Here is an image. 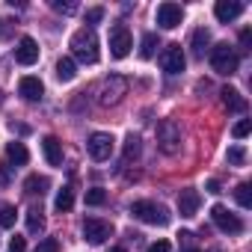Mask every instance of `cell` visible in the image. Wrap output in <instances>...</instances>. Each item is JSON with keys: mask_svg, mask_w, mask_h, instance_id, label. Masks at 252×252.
Returning <instances> with one entry per match:
<instances>
[{"mask_svg": "<svg viewBox=\"0 0 252 252\" xmlns=\"http://www.w3.org/2000/svg\"><path fill=\"white\" fill-rule=\"evenodd\" d=\"M71 60H80V63H86V65H95L98 63V36H95V30H89V27H83V30H77L74 36H71Z\"/></svg>", "mask_w": 252, "mask_h": 252, "instance_id": "obj_1", "label": "cell"}, {"mask_svg": "<svg viewBox=\"0 0 252 252\" xmlns=\"http://www.w3.org/2000/svg\"><path fill=\"white\" fill-rule=\"evenodd\" d=\"M131 214H134L140 222H146V225H169V214H166V208L158 205V202H149V199L134 202V205H131Z\"/></svg>", "mask_w": 252, "mask_h": 252, "instance_id": "obj_2", "label": "cell"}, {"mask_svg": "<svg viewBox=\"0 0 252 252\" xmlns=\"http://www.w3.org/2000/svg\"><path fill=\"white\" fill-rule=\"evenodd\" d=\"M125 95H128V80H125L122 74H110L101 89H98V104L101 107H116Z\"/></svg>", "mask_w": 252, "mask_h": 252, "instance_id": "obj_3", "label": "cell"}, {"mask_svg": "<svg viewBox=\"0 0 252 252\" xmlns=\"http://www.w3.org/2000/svg\"><path fill=\"white\" fill-rule=\"evenodd\" d=\"M158 146L163 155H175L181 149V128L175 125V119H160L158 122Z\"/></svg>", "mask_w": 252, "mask_h": 252, "instance_id": "obj_4", "label": "cell"}, {"mask_svg": "<svg viewBox=\"0 0 252 252\" xmlns=\"http://www.w3.org/2000/svg\"><path fill=\"white\" fill-rule=\"evenodd\" d=\"M237 54H234V48H228V45H217V48H211V65H214V71L217 74H225V77H231L234 71H237Z\"/></svg>", "mask_w": 252, "mask_h": 252, "instance_id": "obj_5", "label": "cell"}, {"mask_svg": "<svg viewBox=\"0 0 252 252\" xmlns=\"http://www.w3.org/2000/svg\"><path fill=\"white\" fill-rule=\"evenodd\" d=\"M131 48H134L131 30L125 27V24H113V27H110V54H113L116 60H125V57L131 54Z\"/></svg>", "mask_w": 252, "mask_h": 252, "instance_id": "obj_6", "label": "cell"}, {"mask_svg": "<svg viewBox=\"0 0 252 252\" xmlns=\"http://www.w3.org/2000/svg\"><path fill=\"white\" fill-rule=\"evenodd\" d=\"M211 220H214V225H217L220 231H225V234H240V231H243L240 217L231 214V211L222 208V205H214V208H211Z\"/></svg>", "mask_w": 252, "mask_h": 252, "instance_id": "obj_7", "label": "cell"}, {"mask_svg": "<svg viewBox=\"0 0 252 252\" xmlns=\"http://www.w3.org/2000/svg\"><path fill=\"white\" fill-rule=\"evenodd\" d=\"M113 143H116V140H113L110 134L95 131V134L86 140V152H89V158H92V160H98V163H101V160H107V158L113 155Z\"/></svg>", "mask_w": 252, "mask_h": 252, "instance_id": "obj_8", "label": "cell"}, {"mask_svg": "<svg viewBox=\"0 0 252 252\" xmlns=\"http://www.w3.org/2000/svg\"><path fill=\"white\" fill-rule=\"evenodd\" d=\"M83 237L92 243V246H101L107 237H113V225L107 220H98V217H89L83 222Z\"/></svg>", "mask_w": 252, "mask_h": 252, "instance_id": "obj_9", "label": "cell"}, {"mask_svg": "<svg viewBox=\"0 0 252 252\" xmlns=\"http://www.w3.org/2000/svg\"><path fill=\"white\" fill-rule=\"evenodd\" d=\"M158 27L160 30H175L181 21H184V9L178 6V3H172V0H166V3H160L158 6Z\"/></svg>", "mask_w": 252, "mask_h": 252, "instance_id": "obj_10", "label": "cell"}, {"mask_svg": "<svg viewBox=\"0 0 252 252\" xmlns=\"http://www.w3.org/2000/svg\"><path fill=\"white\" fill-rule=\"evenodd\" d=\"M160 65H163L166 74H181L184 65H187V57H184L181 45H166L163 54H160Z\"/></svg>", "mask_w": 252, "mask_h": 252, "instance_id": "obj_11", "label": "cell"}, {"mask_svg": "<svg viewBox=\"0 0 252 252\" xmlns=\"http://www.w3.org/2000/svg\"><path fill=\"white\" fill-rule=\"evenodd\" d=\"M15 63L18 65H36L39 63V45L33 36H21L15 45Z\"/></svg>", "mask_w": 252, "mask_h": 252, "instance_id": "obj_12", "label": "cell"}, {"mask_svg": "<svg viewBox=\"0 0 252 252\" xmlns=\"http://www.w3.org/2000/svg\"><path fill=\"white\" fill-rule=\"evenodd\" d=\"M199 205H202V196L196 190H181L178 193V214L184 220H193L199 214Z\"/></svg>", "mask_w": 252, "mask_h": 252, "instance_id": "obj_13", "label": "cell"}, {"mask_svg": "<svg viewBox=\"0 0 252 252\" xmlns=\"http://www.w3.org/2000/svg\"><path fill=\"white\" fill-rule=\"evenodd\" d=\"M240 12H243V3H240V0H217V6H214V15H217V21H222V24L234 21Z\"/></svg>", "mask_w": 252, "mask_h": 252, "instance_id": "obj_14", "label": "cell"}, {"mask_svg": "<svg viewBox=\"0 0 252 252\" xmlns=\"http://www.w3.org/2000/svg\"><path fill=\"white\" fill-rule=\"evenodd\" d=\"M18 92H21L27 101H42V95H45V83H42L39 77H21Z\"/></svg>", "mask_w": 252, "mask_h": 252, "instance_id": "obj_15", "label": "cell"}, {"mask_svg": "<svg viewBox=\"0 0 252 252\" xmlns=\"http://www.w3.org/2000/svg\"><path fill=\"white\" fill-rule=\"evenodd\" d=\"M42 155H45V160H48L51 166H60V163H63V143L48 134V137L42 140Z\"/></svg>", "mask_w": 252, "mask_h": 252, "instance_id": "obj_16", "label": "cell"}, {"mask_svg": "<svg viewBox=\"0 0 252 252\" xmlns=\"http://www.w3.org/2000/svg\"><path fill=\"white\" fill-rule=\"evenodd\" d=\"M222 104H225V110H231V113H246V98H243L237 89H231V86L222 89Z\"/></svg>", "mask_w": 252, "mask_h": 252, "instance_id": "obj_17", "label": "cell"}, {"mask_svg": "<svg viewBox=\"0 0 252 252\" xmlns=\"http://www.w3.org/2000/svg\"><path fill=\"white\" fill-rule=\"evenodd\" d=\"M74 74H77V63H74L71 57H60V60H57V80H60V83H71Z\"/></svg>", "mask_w": 252, "mask_h": 252, "instance_id": "obj_18", "label": "cell"}, {"mask_svg": "<svg viewBox=\"0 0 252 252\" xmlns=\"http://www.w3.org/2000/svg\"><path fill=\"white\" fill-rule=\"evenodd\" d=\"M190 48H193V54H196V57H205V51L211 48V33H208L205 27H199V30H193V39H190Z\"/></svg>", "mask_w": 252, "mask_h": 252, "instance_id": "obj_19", "label": "cell"}, {"mask_svg": "<svg viewBox=\"0 0 252 252\" xmlns=\"http://www.w3.org/2000/svg\"><path fill=\"white\" fill-rule=\"evenodd\" d=\"M6 158H9L12 163L24 166V163L30 160V152H27V146H24V143H18V140H15V143H9V146H6Z\"/></svg>", "mask_w": 252, "mask_h": 252, "instance_id": "obj_20", "label": "cell"}, {"mask_svg": "<svg viewBox=\"0 0 252 252\" xmlns=\"http://www.w3.org/2000/svg\"><path fill=\"white\" fill-rule=\"evenodd\" d=\"M48 187H51V181H48L45 175H30V178L24 181V190H27L30 196H45Z\"/></svg>", "mask_w": 252, "mask_h": 252, "instance_id": "obj_21", "label": "cell"}, {"mask_svg": "<svg viewBox=\"0 0 252 252\" xmlns=\"http://www.w3.org/2000/svg\"><path fill=\"white\" fill-rule=\"evenodd\" d=\"M158 48H160L158 33H146V36H143V42H140V57H143V60H152V57L158 54Z\"/></svg>", "mask_w": 252, "mask_h": 252, "instance_id": "obj_22", "label": "cell"}, {"mask_svg": "<svg viewBox=\"0 0 252 252\" xmlns=\"http://www.w3.org/2000/svg\"><path fill=\"white\" fill-rule=\"evenodd\" d=\"M71 205H74V190H71V187H63V190L57 193V199H54V208H57L60 214H68Z\"/></svg>", "mask_w": 252, "mask_h": 252, "instance_id": "obj_23", "label": "cell"}, {"mask_svg": "<svg viewBox=\"0 0 252 252\" xmlns=\"http://www.w3.org/2000/svg\"><path fill=\"white\" fill-rule=\"evenodd\" d=\"M27 231H30V234L45 231V217H42V208H30V211H27Z\"/></svg>", "mask_w": 252, "mask_h": 252, "instance_id": "obj_24", "label": "cell"}, {"mask_svg": "<svg viewBox=\"0 0 252 252\" xmlns=\"http://www.w3.org/2000/svg\"><path fill=\"white\" fill-rule=\"evenodd\" d=\"M15 205H9V202H0V228H12L15 225Z\"/></svg>", "mask_w": 252, "mask_h": 252, "instance_id": "obj_25", "label": "cell"}, {"mask_svg": "<svg viewBox=\"0 0 252 252\" xmlns=\"http://www.w3.org/2000/svg\"><path fill=\"white\" fill-rule=\"evenodd\" d=\"M234 199H237L240 208H252V187H249V184H237Z\"/></svg>", "mask_w": 252, "mask_h": 252, "instance_id": "obj_26", "label": "cell"}, {"mask_svg": "<svg viewBox=\"0 0 252 252\" xmlns=\"http://www.w3.org/2000/svg\"><path fill=\"white\" fill-rule=\"evenodd\" d=\"M137 155H140V137L128 134V140H125V160H134Z\"/></svg>", "mask_w": 252, "mask_h": 252, "instance_id": "obj_27", "label": "cell"}, {"mask_svg": "<svg viewBox=\"0 0 252 252\" xmlns=\"http://www.w3.org/2000/svg\"><path fill=\"white\" fill-rule=\"evenodd\" d=\"M225 158H228V163H234V166H243V163H246V149H243V146H231Z\"/></svg>", "mask_w": 252, "mask_h": 252, "instance_id": "obj_28", "label": "cell"}, {"mask_svg": "<svg viewBox=\"0 0 252 252\" xmlns=\"http://www.w3.org/2000/svg\"><path fill=\"white\" fill-rule=\"evenodd\" d=\"M104 202H107V193H104L101 187H92V190H86V205L98 208V205H104Z\"/></svg>", "mask_w": 252, "mask_h": 252, "instance_id": "obj_29", "label": "cell"}, {"mask_svg": "<svg viewBox=\"0 0 252 252\" xmlns=\"http://www.w3.org/2000/svg\"><path fill=\"white\" fill-rule=\"evenodd\" d=\"M51 6H54L57 12H63V15H74V12L80 9V6L74 3V0H54V3H51Z\"/></svg>", "mask_w": 252, "mask_h": 252, "instance_id": "obj_30", "label": "cell"}, {"mask_svg": "<svg viewBox=\"0 0 252 252\" xmlns=\"http://www.w3.org/2000/svg\"><path fill=\"white\" fill-rule=\"evenodd\" d=\"M33 252H60V240L57 237H45V240H39V246Z\"/></svg>", "mask_w": 252, "mask_h": 252, "instance_id": "obj_31", "label": "cell"}, {"mask_svg": "<svg viewBox=\"0 0 252 252\" xmlns=\"http://www.w3.org/2000/svg\"><path fill=\"white\" fill-rule=\"evenodd\" d=\"M249 128H252V125H249V119H243V122H237L234 128H231V134H234L237 140H243V137H249Z\"/></svg>", "mask_w": 252, "mask_h": 252, "instance_id": "obj_32", "label": "cell"}, {"mask_svg": "<svg viewBox=\"0 0 252 252\" xmlns=\"http://www.w3.org/2000/svg\"><path fill=\"white\" fill-rule=\"evenodd\" d=\"M104 18V9L101 6H92V9H86V24H89V30H92V24H98Z\"/></svg>", "mask_w": 252, "mask_h": 252, "instance_id": "obj_33", "label": "cell"}, {"mask_svg": "<svg viewBox=\"0 0 252 252\" xmlns=\"http://www.w3.org/2000/svg\"><path fill=\"white\" fill-rule=\"evenodd\" d=\"M9 252H27V240L24 237H12V243H9Z\"/></svg>", "mask_w": 252, "mask_h": 252, "instance_id": "obj_34", "label": "cell"}, {"mask_svg": "<svg viewBox=\"0 0 252 252\" xmlns=\"http://www.w3.org/2000/svg\"><path fill=\"white\" fill-rule=\"evenodd\" d=\"M9 181H12V178H9V166L0 163V187H9Z\"/></svg>", "mask_w": 252, "mask_h": 252, "instance_id": "obj_35", "label": "cell"}, {"mask_svg": "<svg viewBox=\"0 0 252 252\" xmlns=\"http://www.w3.org/2000/svg\"><path fill=\"white\" fill-rule=\"evenodd\" d=\"M205 190H208V193H214V196H217V193H222V184H220V181H217V178H211V181H208V184H205Z\"/></svg>", "mask_w": 252, "mask_h": 252, "instance_id": "obj_36", "label": "cell"}, {"mask_svg": "<svg viewBox=\"0 0 252 252\" xmlns=\"http://www.w3.org/2000/svg\"><path fill=\"white\" fill-rule=\"evenodd\" d=\"M149 252H169V240H158V243H152Z\"/></svg>", "mask_w": 252, "mask_h": 252, "instance_id": "obj_37", "label": "cell"}, {"mask_svg": "<svg viewBox=\"0 0 252 252\" xmlns=\"http://www.w3.org/2000/svg\"><path fill=\"white\" fill-rule=\"evenodd\" d=\"M9 33H12L9 21H3V18H0V39H9Z\"/></svg>", "mask_w": 252, "mask_h": 252, "instance_id": "obj_38", "label": "cell"}, {"mask_svg": "<svg viewBox=\"0 0 252 252\" xmlns=\"http://www.w3.org/2000/svg\"><path fill=\"white\" fill-rule=\"evenodd\" d=\"M240 42H243V45H249V42H252V33H249V30H243V33H240Z\"/></svg>", "mask_w": 252, "mask_h": 252, "instance_id": "obj_39", "label": "cell"}, {"mask_svg": "<svg viewBox=\"0 0 252 252\" xmlns=\"http://www.w3.org/2000/svg\"><path fill=\"white\" fill-rule=\"evenodd\" d=\"M107 252H128V249H122V246H113V249H107Z\"/></svg>", "mask_w": 252, "mask_h": 252, "instance_id": "obj_40", "label": "cell"}]
</instances>
